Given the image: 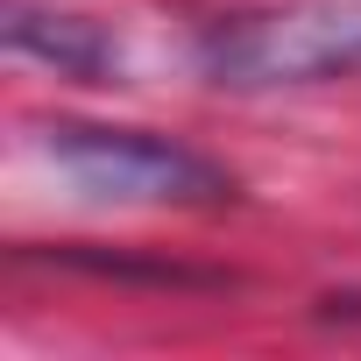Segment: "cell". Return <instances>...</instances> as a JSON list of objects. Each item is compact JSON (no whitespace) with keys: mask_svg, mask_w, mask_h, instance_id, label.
I'll return each mask as SVG.
<instances>
[{"mask_svg":"<svg viewBox=\"0 0 361 361\" xmlns=\"http://www.w3.org/2000/svg\"><path fill=\"white\" fill-rule=\"evenodd\" d=\"M199 71L234 92L354 78L361 71V0H290V8L213 22L199 36Z\"/></svg>","mask_w":361,"mask_h":361,"instance_id":"obj_1","label":"cell"},{"mask_svg":"<svg viewBox=\"0 0 361 361\" xmlns=\"http://www.w3.org/2000/svg\"><path fill=\"white\" fill-rule=\"evenodd\" d=\"M36 156L78 199H99V206H220L234 192L220 163L142 128L57 121V128H36Z\"/></svg>","mask_w":361,"mask_h":361,"instance_id":"obj_2","label":"cell"},{"mask_svg":"<svg viewBox=\"0 0 361 361\" xmlns=\"http://www.w3.org/2000/svg\"><path fill=\"white\" fill-rule=\"evenodd\" d=\"M8 50L15 57H36V64H57L64 78H99L114 71V36L85 15H50V8H29V0H8Z\"/></svg>","mask_w":361,"mask_h":361,"instance_id":"obj_3","label":"cell"}]
</instances>
